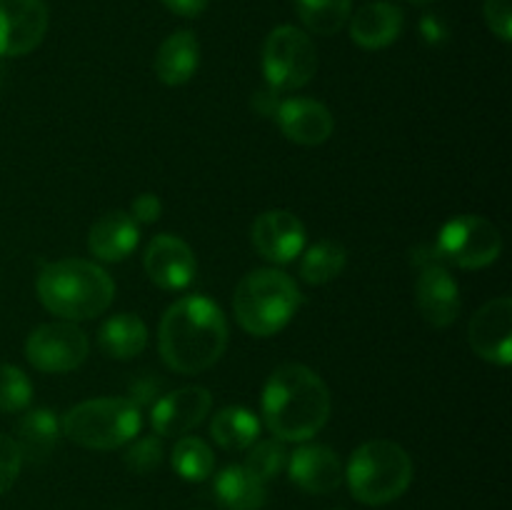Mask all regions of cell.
Masks as SVG:
<instances>
[{"label":"cell","mask_w":512,"mask_h":510,"mask_svg":"<svg viewBox=\"0 0 512 510\" xmlns=\"http://www.w3.org/2000/svg\"><path fill=\"white\" fill-rule=\"evenodd\" d=\"M160 358L173 373L198 375L228 348V318L205 295H185L165 310L158 328Z\"/></svg>","instance_id":"1"},{"label":"cell","mask_w":512,"mask_h":510,"mask_svg":"<svg viewBox=\"0 0 512 510\" xmlns=\"http://www.w3.org/2000/svg\"><path fill=\"white\" fill-rule=\"evenodd\" d=\"M330 390L313 368L285 363L273 370L263 388V418L273 438L305 443L325 428L330 415Z\"/></svg>","instance_id":"2"},{"label":"cell","mask_w":512,"mask_h":510,"mask_svg":"<svg viewBox=\"0 0 512 510\" xmlns=\"http://www.w3.org/2000/svg\"><path fill=\"white\" fill-rule=\"evenodd\" d=\"M35 290L48 313L70 323L98 318L115 300V280L108 270L83 258L48 263L40 270Z\"/></svg>","instance_id":"3"},{"label":"cell","mask_w":512,"mask_h":510,"mask_svg":"<svg viewBox=\"0 0 512 510\" xmlns=\"http://www.w3.org/2000/svg\"><path fill=\"white\" fill-rule=\"evenodd\" d=\"M298 283L275 268L250 270L233 295V313L240 328L255 338L280 333L300 308Z\"/></svg>","instance_id":"4"},{"label":"cell","mask_w":512,"mask_h":510,"mask_svg":"<svg viewBox=\"0 0 512 510\" xmlns=\"http://www.w3.org/2000/svg\"><path fill=\"white\" fill-rule=\"evenodd\" d=\"M413 473V460L403 445L375 438L350 455L343 480H348L350 493L358 503L385 505L410 488Z\"/></svg>","instance_id":"5"},{"label":"cell","mask_w":512,"mask_h":510,"mask_svg":"<svg viewBox=\"0 0 512 510\" xmlns=\"http://www.w3.org/2000/svg\"><path fill=\"white\" fill-rule=\"evenodd\" d=\"M143 425V410L130 398H93L73 405L60 420V430L88 450H115L128 445Z\"/></svg>","instance_id":"6"},{"label":"cell","mask_w":512,"mask_h":510,"mask_svg":"<svg viewBox=\"0 0 512 510\" xmlns=\"http://www.w3.org/2000/svg\"><path fill=\"white\" fill-rule=\"evenodd\" d=\"M318 70V50L305 30L280 25L270 30L263 45V75L275 93L300 90Z\"/></svg>","instance_id":"7"},{"label":"cell","mask_w":512,"mask_h":510,"mask_svg":"<svg viewBox=\"0 0 512 510\" xmlns=\"http://www.w3.org/2000/svg\"><path fill=\"white\" fill-rule=\"evenodd\" d=\"M435 253L463 270L488 268L503 253V235L483 215H458L443 225Z\"/></svg>","instance_id":"8"},{"label":"cell","mask_w":512,"mask_h":510,"mask_svg":"<svg viewBox=\"0 0 512 510\" xmlns=\"http://www.w3.org/2000/svg\"><path fill=\"white\" fill-rule=\"evenodd\" d=\"M88 353V335L70 320L38 325L25 340V358L40 373H70L85 363Z\"/></svg>","instance_id":"9"},{"label":"cell","mask_w":512,"mask_h":510,"mask_svg":"<svg viewBox=\"0 0 512 510\" xmlns=\"http://www.w3.org/2000/svg\"><path fill=\"white\" fill-rule=\"evenodd\" d=\"M50 13L45 0H0V58H20L43 43Z\"/></svg>","instance_id":"10"},{"label":"cell","mask_w":512,"mask_h":510,"mask_svg":"<svg viewBox=\"0 0 512 510\" xmlns=\"http://www.w3.org/2000/svg\"><path fill=\"white\" fill-rule=\"evenodd\" d=\"M213 408V393L203 385H185V388L165 393L150 405V425L158 438H183L198 428L205 415Z\"/></svg>","instance_id":"11"},{"label":"cell","mask_w":512,"mask_h":510,"mask_svg":"<svg viewBox=\"0 0 512 510\" xmlns=\"http://www.w3.org/2000/svg\"><path fill=\"white\" fill-rule=\"evenodd\" d=\"M470 348L478 358L493 365H510L512 360V298L488 300L473 315L468 328Z\"/></svg>","instance_id":"12"},{"label":"cell","mask_w":512,"mask_h":510,"mask_svg":"<svg viewBox=\"0 0 512 510\" xmlns=\"http://www.w3.org/2000/svg\"><path fill=\"white\" fill-rule=\"evenodd\" d=\"M415 303L425 323L433 328H448L458 320L463 300H460L458 280L450 275L443 260L420 265V275L415 280Z\"/></svg>","instance_id":"13"},{"label":"cell","mask_w":512,"mask_h":510,"mask_svg":"<svg viewBox=\"0 0 512 510\" xmlns=\"http://www.w3.org/2000/svg\"><path fill=\"white\" fill-rule=\"evenodd\" d=\"M250 243L268 263H293L305 248V225L290 210H265L253 220Z\"/></svg>","instance_id":"14"},{"label":"cell","mask_w":512,"mask_h":510,"mask_svg":"<svg viewBox=\"0 0 512 510\" xmlns=\"http://www.w3.org/2000/svg\"><path fill=\"white\" fill-rule=\"evenodd\" d=\"M145 273L158 288L163 290H183L193 283L195 270V253L183 238L178 235H155L145 250Z\"/></svg>","instance_id":"15"},{"label":"cell","mask_w":512,"mask_h":510,"mask_svg":"<svg viewBox=\"0 0 512 510\" xmlns=\"http://www.w3.org/2000/svg\"><path fill=\"white\" fill-rule=\"evenodd\" d=\"M288 475L303 493L328 495L340 488L345 468L338 453L328 445H300L288 458Z\"/></svg>","instance_id":"16"},{"label":"cell","mask_w":512,"mask_h":510,"mask_svg":"<svg viewBox=\"0 0 512 510\" xmlns=\"http://www.w3.org/2000/svg\"><path fill=\"white\" fill-rule=\"evenodd\" d=\"M280 130L288 140L298 145H320L333 135V113L313 98H288L278 105L275 113Z\"/></svg>","instance_id":"17"},{"label":"cell","mask_w":512,"mask_h":510,"mask_svg":"<svg viewBox=\"0 0 512 510\" xmlns=\"http://www.w3.org/2000/svg\"><path fill=\"white\" fill-rule=\"evenodd\" d=\"M405 15L398 5L388 0L365 3L350 18V38L363 50H383L400 38Z\"/></svg>","instance_id":"18"},{"label":"cell","mask_w":512,"mask_h":510,"mask_svg":"<svg viewBox=\"0 0 512 510\" xmlns=\"http://www.w3.org/2000/svg\"><path fill=\"white\" fill-rule=\"evenodd\" d=\"M140 243V225L130 218V213L113 210L95 220L88 233V250L93 258L103 263H120L128 258Z\"/></svg>","instance_id":"19"},{"label":"cell","mask_w":512,"mask_h":510,"mask_svg":"<svg viewBox=\"0 0 512 510\" xmlns=\"http://www.w3.org/2000/svg\"><path fill=\"white\" fill-rule=\"evenodd\" d=\"M200 65V43L195 38L193 30H175L173 35L160 43L158 53H155L153 68L158 75L160 83L170 85H185L188 80H193V75L198 73Z\"/></svg>","instance_id":"20"},{"label":"cell","mask_w":512,"mask_h":510,"mask_svg":"<svg viewBox=\"0 0 512 510\" xmlns=\"http://www.w3.org/2000/svg\"><path fill=\"white\" fill-rule=\"evenodd\" d=\"M60 433H63V430H60V420L55 418L53 410L35 408L28 410V413L18 420L15 443H18L20 453H23V460L40 463V460L53 455V450L58 448Z\"/></svg>","instance_id":"21"},{"label":"cell","mask_w":512,"mask_h":510,"mask_svg":"<svg viewBox=\"0 0 512 510\" xmlns=\"http://www.w3.org/2000/svg\"><path fill=\"white\" fill-rule=\"evenodd\" d=\"M98 343L108 358L133 360L148 345V325L135 313L110 315L103 328H100Z\"/></svg>","instance_id":"22"},{"label":"cell","mask_w":512,"mask_h":510,"mask_svg":"<svg viewBox=\"0 0 512 510\" xmlns=\"http://www.w3.org/2000/svg\"><path fill=\"white\" fill-rule=\"evenodd\" d=\"M215 498L225 510H260L268 498V490L245 465H228L215 478Z\"/></svg>","instance_id":"23"},{"label":"cell","mask_w":512,"mask_h":510,"mask_svg":"<svg viewBox=\"0 0 512 510\" xmlns=\"http://www.w3.org/2000/svg\"><path fill=\"white\" fill-rule=\"evenodd\" d=\"M210 435L223 450H248L260 435V420L243 405L218 410L210 423Z\"/></svg>","instance_id":"24"},{"label":"cell","mask_w":512,"mask_h":510,"mask_svg":"<svg viewBox=\"0 0 512 510\" xmlns=\"http://www.w3.org/2000/svg\"><path fill=\"white\" fill-rule=\"evenodd\" d=\"M353 0H295L298 18L310 33L335 35L348 25Z\"/></svg>","instance_id":"25"},{"label":"cell","mask_w":512,"mask_h":510,"mask_svg":"<svg viewBox=\"0 0 512 510\" xmlns=\"http://www.w3.org/2000/svg\"><path fill=\"white\" fill-rule=\"evenodd\" d=\"M348 263V253L335 240H320L310 245L300 263V278L310 285H325L338 278Z\"/></svg>","instance_id":"26"},{"label":"cell","mask_w":512,"mask_h":510,"mask_svg":"<svg viewBox=\"0 0 512 510\" xmlns=\"http://www.w3.org/2000/svg\"><path fill=\"white\" fill-rule=\"evenodd\" d=\"M170 463H173V470L183 480H188V483H203V480H208L213 475L215 455L203 438L183 435L173 445V458H170Z\"/></svg>","instance_id":"27"},{"label":"cell","mask_w":512,"mask_h":510,"mask_svg":"<svg viewBox=\"0 0 512 510\" xmlns=\"http://www.w3.org/2000/svg\"><path fill=\"white\" fill-rule=\"evenodd\" d=\"M285 463H288V453H285V445L283 440L278 438H270V440H255L253 445L248 448V455H245V468L260 478L263 483L268 480L278 478L283 473Z\"/></svg>","instance_id":"28"},{"label":"cell","mask_w":512,"mask_h":510,"mask_svg":"<svg viewBox=\"0 0 512 510\" xmlns=\"http://www.w3.org/2000/svg\"><path fill=\"white\" fill-rule=\"evenodd\" d=\"M33 400L28 375L10 363H0V413H20Z\"/></svg>","instance_id":"29"},{"label":"cell","mask_w":512,"mask_h":510,"mask_svg":"<svg viewBox=\"0 0 512 510\" xmlns=\"http://www.w3.org/2000/svg\"><path fill=\"white\" fill-rule=\"evenodd\" d=\"M165 458L163 443L158 435H145V438L130 440L128 450H125L123 460L125 468L135 475H150L160 468Z\"/></svg>","instance_id":"30"},{"label":"cell","mask_w":512,"mask_h":510,"mask_svg":"<svg viewBox=\"0 0 512 510\" xmlns=\"http://www.w3.org/2000/svg\"><path fill=\"white\" fill-rule=\"evenodd\" d=\"M23 468V453L10 435L0 433V495L8 493Z\"/></svg>","instance_id":"31"},{"label":"cell","mask_w":512,"mask_h":510,"mask_svg":"<svg viewBox=\"0 0 512 510\" xmlns=\"http://www.w3.org/2000/svg\"><path fill=\"white\" fill-rule=\"evenodd\" d=\"M483 15L493 35H498L503 43L512 40V0H485Z\"/></svg>","instance_id":"32"},{"label":"cell","mask_w":512,"mask_h":510,"mask_svg":"<svg viewBox=\"0 0 512 510\" xmlns=\"http://www.w3.org/2000/svg\"><path fill=\"white\" fill-rule=\"evenodd\" d=\"M163 215V203H160L158 195L143 193L133 200L130 205V218L138 225H153L158 223V218Z\"/></svg>","instance_id":"33"},{"label":"cell","mask_w":512,"mask_h":510,"mask_svg":"<svg viewBox=\"0 0 512 510\" xmlns=\"http://www.w3.org/2000/svg\"><path fill=\"white\" fill-rule=\"evenodd\" d=\"M160 395V380L153 375H140L130 383V400L143 410V405H153Z\"/></svg>","instance_id":"34"},{"label":"cell","mask_w":512,"mask_h":510,"mask_svg":"<svg viewBox=\"0 0 512 510\" xmlns=\"http://www.w3.org/2000/svg\"><path fill=\"white\" fill-rule=\"evenodd\" d=\"M160 3L180 18H198L208 8V0H160Z\"/></svg>","instance_id":"35"},{"label":"cell","mask_w":512,"mask_h":510,"mask_svg":"<svg viewBox=\"0 0 512 510\" xmlns=\"http://www.w3.org/2000/svg\"><path fill=\"white\" fill-rule=\"evenodd\" d=\"M275 90L270 88V90H263V93H258L253 98V108L258 110L260 115H265V118H270V115H273L275 118V113H278V98H275Z\"/></svg>","instance_id":"36"},{"label":"cell","mask_w":512,"mask_h":510,"mask_svg":"<svg viewBox=\"0 0 512 510\" xmlns=\"http://www.w3.org/2000/svg\"><path fill=\"white\" fill-rule=\"evenodd\" d=\"M410 3H415V5H425V3H433V0H410Z\"/></svg>","instance_id":"37"}]
</instances>
